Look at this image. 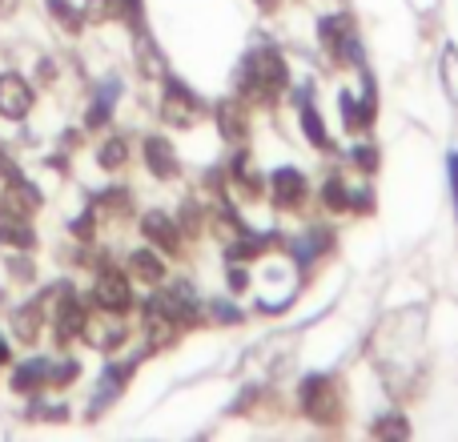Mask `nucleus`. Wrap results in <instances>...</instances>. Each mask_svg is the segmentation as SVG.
<instances>
[{
	"instance_id": "nucleus-13",
	"label": "nucleus",
	"mask_w": 458,
	"mask_h": 442,
	"mask_svg": "<svg viewBox=\"0 0 458 442\" xmlns=\"http://www.w3.org/2000/svg\"><path fill=\"white\" fill-rule=\"evenodd\" d=\"M298 121H301V133H306V141L314 145V149H330V133H326V125H322V117H318L314 101L298 105Z\"/></svg>"
},
{
	"instance_id": "nucleus-34",
	"label": "nucleus",
	"mask_w": 458,
	"mask_h": 442,
	"mask_svg": "<svg viewBox=\"0 0 458 442\" xmlns=\"http://www.w3.org/2000/svg\"><path fill=\"white\" fill-rule=\"evenodd\" d=\"M258 4H261V8H274V4H277V0H258Z\"/></svg>"
},
{
	"instance_id": "nucleus-10",
	"label": "nucleus",
	"mask_w": 458,
	"mask_h": 442,
	"mask_svg": "<svg viewBox=\"0 0 458 442\" xmlns=\"http://www.w3.org/2000/svg\"><path fill=\"white\" fill-rule=\"evenodd\" d=\"M85 322H89V314L81 310V302L72 298V293H64L61 306H56V338L72 342L77 334H85Z\"/></svg>"
},
{
	"instance_id": "nucleus-31",
	"label": "nucleus",
	"mask_w": 458,
	"mask_h": 442,
	"mask_svg": "<svg viewBox=\"0 0 458 442\" xmlns=\"http://www.w3.org/2000/svg\"><path fill=\"white\" fill-rule=\"evenodd\" d=\"M229 290L233 293H242V290H250V274H245V269H229Z\"/></svg>"
},
{
	"instance_id": "nucleus-16",
	"label": "nucleus",
	"mask_w": 458,
	"mask_h": 442,
	"mask_svg": "<svg viewBox=\"0 0 458 442\" xmlns=\"http://www.w3.org/2000/svg\"><path fill=\"white\" fill-rule=\"evenodd\" d=\"M354 29V21H350L346 13H334V16H322V24H318V37H322V45H326V53H330L334 45H338L346 32Z\"/></svg>"
},
{
	"instance_id": "nucleus-9",
	"label": "nucleus",
	"mask_w": 458,
	"mask_h": 442,
	"mask_svg": "<svg viewBox=\"0 0 458 442\" xmlns=\"http://www.w3.org/2000/svg\"><path fill=\"white\" fill-rule=\"evenodd\" d=\"M145 166L153 169V177H177V153L165 137H145Z\"/></svg>"
},
{
	"instance_id": "nucleus-14",
	"label": "nucleus",
	"mask_w": 458,
	"mask_h": 442,
	"mask_svg": "<svg viewBox=\"0 0 458 442\" xmlns=\"http://www.w3.org/2000/svg\"><path fill=\"white\" fill-rule=\"evenodd\" d=\"M322 206L330 209V214H346L350 209V185L342 174H330L322 182Z\"/></svg>"
},
{
	"instance_id": "nucleus-3",
	"label": "nucleus",
	"mask_w": 458,
	"mask_h": 442,
	"mask_svg": "<svg viewBox=\"0 0 458 442\" xmlns=\"http://www.w3.org/2000/svg\"><path fill=\"white\" fill-rule=\"evenodd\" d=\"M306 193H310V182L301 169H293V166L274 169V177H269V201H274V209L293 214V209L306 206Z\"/></svg>"
},
{
	"instance_id": "nucleus-18",
	"label": "nucleus",
	"mask_w": 458,
	"mask_h": 442,
	"mask_svg": "<svg viewBox=\"0 0 458 442\" xmlns=\"http://www.w3.org/2000/svg\"><path fill=\"white\" fill-rule=\"evenodd\" d=\"M117 97H121V85H117V81H105V85H101V97H97V101H93V109H89V125H105V121H109V109H113V101H117Z\"/></svg>"
},
{
	"instance_id": "nucleus-8",
	"label": "nucleus",
	"mask_w": 458,
	"mask_h": 442,
	"mask_svg": "<svg viewBox=\"0 0 458 442\" xmlns=\"http://www.w3.org/2000/svg\"><path fill=\"white\" fill-rule=\"evenodd\" d=\"M141 229H145V237H149V242L157 245L161 253H182V229H177L174 217H165V214H145V217H141Z\"/></svg>"
},
{
	"instance_id": "nucleus-1",
	"label": "nucleus",
	"mask_w": 458,
	"mask_h": 442,
	"mask_svg": "<svg viewBox=\"0 0 458 442\" xmlns=\"http://www.w3.org/2000/svg\"><path fill=\"white\" fill-rule=\"evenodd\" d=\"M290 89V69L277 48H253L245 53L242 72H237V97H253V101H274Z\"/></svg>"
},
{
	"instance_id": "nucleus-24",
	"label": "nucleus",
	"mask_w": 458,
	"mask_h": 442,
	"mask_svg": "<svg viewBox=\"0 0 458 442\" xmlns=\"http://www.w3.org/2000/svg\"><path fill=\"white\" fill-rule=\"evenodd\" d=\"M370 209H374L370 185H350V214H370Z\"/></svg>"
},
{
	"instance_id": "nucleus-27",
	"label": "nucleus",
	"mask_w": 458,
	"mask_h": 442,
	"mask_svg": "<svg viewBox=\"0 0 458 442\" xmlns=\"http://www.w3.org/2000/svg\"><path fill=\"white\" fill-rule=\"evenodd\" d=\"M443 77H446L451 97H458V53H454V48H446V56H443Z\"/></svg>"
},
{
	"instance_id": "nucleus-5",
	"label": "nucleus",
	"mask_w": 458,
	"mask_h": 442,
	"mask_svg": "<svg viewBox=\"0 0 458 442\" xmlns=\"http://www.w3.org/2000/svg\"><path fill=\"white\" fill-rule=\"evenodd\" d=\"M198 113H201V101L182 85V81L169 77V89H165V97H161V117H165L169 125H193Z\"/></svg>"
},
{
	"instance_id": "nucleus-17",
	"label": "nucleus",
	"mask_w": 458,
	"mask_h": 442,
	"mask_svg": "<svg viewBox=\"0 0 458 442\" xmlns=\"http://www.w3.org/2000/svg\"><path fill=\"white\" fill-rule=\"evenodd\" d=\"M0 237L13 245H32V229L24 225L21 214H8V209H0Z\"/></svg>"
},
{
	"instance_id": "nucleus-25",
	"label": "nucleus",
	"mask_w": 458,
	"mask_h": 442,
	"mask_svg": "<svg viewBox=\"0 0 458 442\" xmlns=\"http://www.w3.org/2000/svg\"><path fill=\"white\" fill-rule=\"evenodd\" d=\"M137 53H141V72H149V77H161V61H157V48L149 45V37L137 40Z\"/></svg>"
},
{
	"instance_id": "nucleus-2",
	"label": "nucleus",
	"mask_w": 458,
	"mask_h": 442,
	"mask_svg": "<svg viewBox=\"0 0 458 442\" xmlns=\"http://www.w3.org/2000/svg\"><path fill=\"white\" fill-rule=\"evenodd\" d=\"M298 403H301V414H306V419H314L318 427H334V422L342 419L338 387H334L326 374H310V378H301Z\"/></svg>"
},
{
	"instance_id": "nucleus-29",
	"label": "nucleus",
	"mask_w": 458,
	"mask_h": 442,
	"mask_svg": "<svg viewBox=\"0 0 458 442\" xmlns=\"http://www.w3.org/2000/svg\"><path fill=\"white\" fill-rule=\"evenodd\" d=\"M217 314V322H242V310L237 306H229V302H214V306H209Z\"/></svg>"
},
{
	"instance_id": "nucleus-12",
	"label": "nucleus",
	"mask_w": 458,
	"mask_h": 442,
	"mask_svg": "<svg viewBox=\"0 0 458 442\" xmlns=\"http://www.w3.org/2000/svg\"><path fill=\"white\" fill-rule=\"evenodd\" d=\"M217 129H222V137H225V141H242V137H245V129H250V125H245V109H242V105H237V101H222V105H217Z\"/></svg>"
},
{
	"instance_id": "nucleus-6",
	"label": "nucleus",
	"mask_w": 458,
	"mask_h": 442,
	"mask_svg": "<svg viewBox=\"0 0 458 442\" xmlns=\"http://www.w3.org/2000/svg\"><path fill=\"white\" fill-rule=\"evenodd\" d=\"M290 250H293V261H298L301 269H310L318 258H326V253L334 250V234L326 225H306V234L293 237Z\"/></svg>"
},
{
	"instance_id": "nucleus-30",
	"label": "nucleus",
	"mask_w": 458,
	"mask_h": 442,
	"mask_svg": "<svg viewBox=\"0 0 458 442\" xmlns=\"http://www.w3.org/2000/svg\"><path fill=\"white\" fill-rule=\"evenodd\" d=\"M446 174H451V198L458 209V149H451V157H446Z\"/></svg>"
},
{
	"instance_id": "nucleus-7",
	"label": "nucleus",
	"mask_w": 458,
	"mask_h": 442,
	"mask_svg": "<svg viewBox=\"0 0 458 442\" xmlns=\"http://www.w3.org/2000/svg\"><path fill=\"white\" fill-rule=\"evenodd\" d=\"M29 109H32V89L24 85L16 72H4V77H0V113H4L8 121H21Z\"/></svg>"
},
{
	"instance_id": "nucleus-19",
	"label": "nucleus",
	"mask_w": 458,
	"mask_h": 442,
	"mask_svg": "<svg viewBox=\"0 0 458 442\" xmlns=\"http://www.w3.org/2000/svg\"><path fill=\"white\" fill-rule=\"evenodd\" d=\"M40 382H48V362L32 358V362L16 366V378H13V387H16V390H37Z\"/></svg>"
},
{
	"instance_id": "nucleus-20",
	"label": "nucleus",
	"mask_w": 458,
	"mask_h": 442,
	"mask_svg": "<svg viewBox=\"0 0 458 442\" xmlns=\"http://www.w3.org/2000/svg\"><path fill=\"white\" fill-rule=\"evenodd\" d=\"M13 330H16V338H21V342H37V334H40V310L37 306H21L13 314Z\"/></svg>"
},
{
	"instance_id": "nucleus-11",
	"label": "nucleus",
	"mask_w": 458,
	"mask_h": 442,
	"mask_svg": "<svg viewBox=\"0 0 458 442\" xmlns=\"http://www.w3.org/2000/svg\"><path fill=\"white\" fill-rule=\"evenodd\" d=\"M129 277L133 282H165V266H161V253L157 250H133L129 253Z\"/></svg>"
},
{
	"instance_id": "nucleus-4",
	"label": "nucleus",
	"mask_w": 458,
	"mask_h": 442,
	"mask_svg": "<svg viewBox=\"0 0 458 442\" xmlns=\"http://www.w3.org/2000/svg\"><path fill=\"white\" fill-rule=\"evenodd\" d=\"M93 302L101 310H129L133 306V290H129V277L117 274V269H101L93 282Z\"/></svg>"
},
{
	"instance_id": "nucleus-33",
	"label": "nucleus",
	"mask_w": 458,
	"mask_h": 442,
	"mask_svg": "<svg viewBox=\"0 0 458 442\" xmlns=\"http://www.w3.org/2000/svg\"><path fill=\"white\" fill-rule=\"evenodd\" d=\"M0 362H8V346H4V342H0Z\"/></svg>"
},
{
	"instance_id": "nucleus-32",
	"label": "nucleus",
	"mask_w": 458,
	"mask_h": 442,
	"mask_svg": "<svg viewBox=\"0 0 458 442\" xmlns=\"http://www.w3.org/2000/svg\"><path fill=\"white\" fill-rule=\"evenodd\" d=\"M16 8V0H0V13H13Z\"/></svg>"
},
{
	"instance_id": "nucleus-22",
	"label": "nucleus",
	"mask_w": 458,
	"mask_h": 442,
	"mask_svg": "<svg viewBox=\"0 0 458 442\" xmlns=\"http://www.w3.org/2000/svg\"><path fill=\"white\" fill-rule=\"evenodd\" d=\"M370 430L378 438H406V435H411V422H406L403 414H386V419H378Z\"/></svg>"
},
{
	"instance_id": "nucleus-26",
	"label": "nucleus",
	"mask_w": 458,
	"mask_h": 442,
	"mask_svg": "<svg viewBox=\"0 0 458 442\" xmlns=\"http://www.w3.org/2000/svg\"><path fill=\"white\" fill-rule=\"evenodd\" d=\"M117 13V0H89L85 4V21H109Z\"/></svg>"
},
{
	"instance_id": "nucleus-15",
	"label": "nucleus",
	"mask_w": 458,
	"mask_h": 442,
	"mask_svg": "<svg viewBox=\"0 0 458 442\" xmlns=\"http://www.w3.org/2000/svg\"><path fill=\"white\" fill-rule=\"evenodd\" d=\"M85 334L97 342V346H121V338H125V322H105V314H97V322H85Z\"/></svg>"
},
{
	"instance_id": "nucleus-21",
	"label": "nucleus",
	"mask_w": 458,
	"mask_h": 442,
	"mask_svg": "<svg viewBox=\"0 0 458 442\" xmlns=\"http://www.w3.org/2000/svg\"><path fill=\"white\" fill-rule=\"evenodd\" d=\"M350 161H354V166H358V174H366V177H370L374 169H378V145H374V141L354 145V149H350Z\"/></svg>"
},
{
	"instance_id": "nucleus-23",
	"label": "nucleus",
	"mask_w": 458,
	"mask_h": 442,
	"mask_svg": "<svg viewBox=\"0 0 458 442\" xmlns=\"http://www.w3.org/2000/svg\"><path fill=\"white\" fill-rule=\"evenodd\" d=\"M125 157H129V145L121 141V137H113V141L101 145V157H97V161H101L105 169H121V166H125Z\"/></svg>"
},
{
	"instance_id": "nucleus-28",
	"label": "nucleus",
	"mask_w": 458,
	"mask_h": 442,
	"mask_svg": "<svg viewBox=\"0 0 458 442\" xmlns=\"http://www.w3.org/2000/svg\"><path fill=\"white\" fill-rule=\"evenodd\" d=\"M48 8H53V16L56 21H64L69 29H81V16L69 8V0H48Z\"/></svg>"
}]
</instances>
